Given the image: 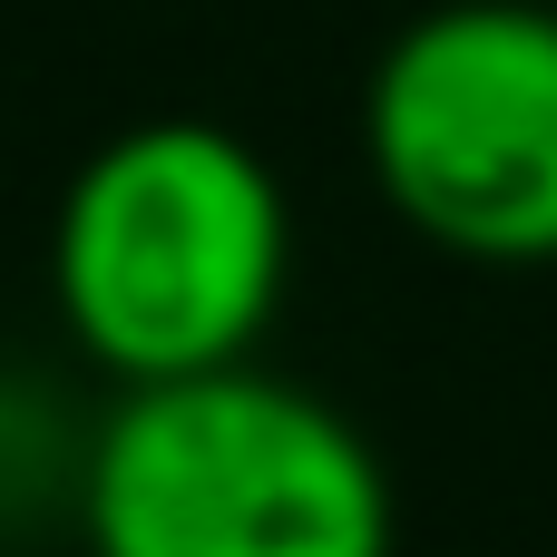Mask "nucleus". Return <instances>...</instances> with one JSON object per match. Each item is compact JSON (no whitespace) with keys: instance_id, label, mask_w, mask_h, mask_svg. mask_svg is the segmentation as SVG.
I'll return each mask as SVG.
<instances>
[{"instance_id":"nucleus-4","label":"nucleus","mask_w":557,"mask_h":557,"mask_svg":"<svg viewBox=\"0 0 557 557\" xmlns=\"http://www.w3.org/2000/svg\"><path fill=\"white\" fill-rule=\"evenodd\" d=\"M0 441H10V392H0Z\"/></svg>"},{"instance_id":"nucleus-3","label":"nucleus","mask_w":557,"mask_h":557,"mask_svg":"<svg viewBox=\"0 0 557 557\" xmlns=\"http://www.w3.org/2000/svg\"><path fill=\"white\" fill-rule=\"evenodd\" d=\"M362 157L411 235L470 264H557V10L431 0L362 78Z\"/></svg>"},{"instance_id":"nucleus-2","label":"nucleus","mask_w":557,"mask_h":557,"mask_svg":"<svg viewBox=\"0 0 557 557\" xmlns=\"http://www.w3.org/2000/svg\"><path fill=\"white\" fill-rule=\"evenodd\" d=\"M88 557H392V470L323 392L225 362L117 392L78 470Z\"/></svg>"},{"instance_id":"nucleus-1","label":"nucleus","mask_w":557,"mask_h":557,"mask_svg":"<svg viewBox=\"0 0 557 557\" xmlns=\"http://www.w3.org/2000/svg\"><path fill=\"white\" fill-rule=\"evenodd\" d=\"M284 274V176L215 117L117 127L78 157L49 225V304L117 392L255 362Z\"/></svg>"}]
</instances>
